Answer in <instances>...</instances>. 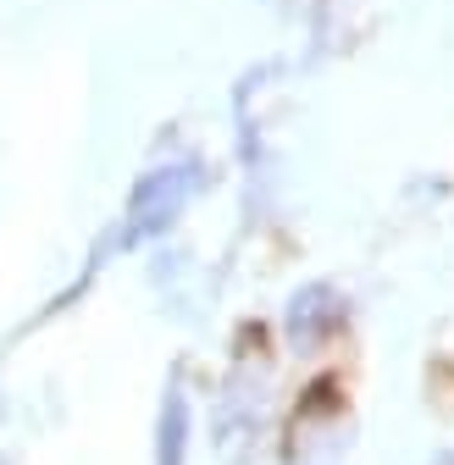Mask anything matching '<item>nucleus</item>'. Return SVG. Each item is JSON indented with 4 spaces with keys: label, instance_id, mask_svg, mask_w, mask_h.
Returning <instances> with one entry per match:
<instances>
[{
    "label": "nucleus",
    "instance_id": "1",
    "mask_svg": "<svg viewBox=\"0 0 454 465\" xmlns=\"http://www.w3.org/2000/svg\"><path fill=\"white\" fill-rule=\"evenodd\" d=\"M200 183V166H161L150 178H139L133 205H128V239H155L173 227V216L183 211V200Z\"/></svg>",
    "mask_w": 454,
    "mask_h": 465
},
{
    "label": "nucleus",
    "instance_id": "2",
    "mask_svg": "<svg viewBox=\"0 0 454 465\" xmlns=\"http://www.w3.org/2000/svg\"><path fill=\"white\" fill-rule=\"evenodd\" d=\"M338 316H344V300H338V288L311 282V288H300V294L289 300L282 332H289V343H294V349H316V343L338 327Z\"/></svg>",
    "mask_w": 454,
    "mask_h": 465
},
{
    "label": "nucleus",
    "instance_id": "3",
    "mask_svg": "<svg viewBox=\"0 0 454 465\" xmlns=\"http://www.w3.org/2000/svg\"><path fill=\"white\" fill-rule=\"evenodd\" d=\"M155 449H161V465H183V454H189V404H183V388H166Z\"/></svg>",
    "mask_w": 454,
    "mask_h": 465
}]
</instances>
